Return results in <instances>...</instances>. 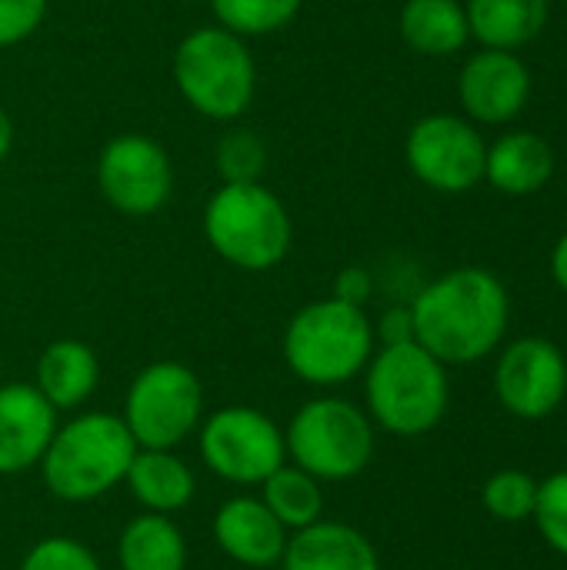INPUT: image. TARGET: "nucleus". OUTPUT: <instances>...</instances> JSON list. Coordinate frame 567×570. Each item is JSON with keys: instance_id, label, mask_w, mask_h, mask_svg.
<instances>
[{"instance_id": "ddd939ff", "label": "nucleus", "mask_w": 567, "mask_h": 570, "mask_svg": "<svg viewBox=\"0 0 567 570\" xmlns=\"http://www.w3.org/2000/svg\"><path fill=\"white\" fill-rule=\"evenodd\" d=\"M531 97V70L515 50L481 47L458 73V100L471 124H508Z\"/></svg>"}, {"instance_id": "2eb2a0df", "label": "nucleus", "mask_w": 567, "mask_h": 570, "mask_svg": "<svg viewBox=\"0 0 567 570\" xmlns=\"http://www.w3.org/2000/svg\"><path fill=\"white\" fill-rule=\"evenodd\" d=\"M214 541L234 564L251 570H267L281 564L287 548V528L267 511L254 494H237L224 501L214 514Z\"/></svg>"}, {"instance_id": "bb28decb", "label": "nucleus", "mask_w": 567, "mask_h": 570, "mask_svg": "<svg viewBox=\"0 0 567 570\" xmlns=\"http://www.w3.org/2000/svg\"><path fill=\"white\" fill-rule=\"evenodd\" d=\"M541 541L567 558V471H555L545 481H538V501L531 514Z\"/></svg>"}, {"instance_id": "1a4fd4ad", "label": "nucleus", "mask_w": 567, "mask_h": 570, "mask_svg": "<svg viewBox=\"0 0 567 570\" xmlns=\"http://www.w3.org/2000/svg\"><path fill=\"white\" fill-rule=\"evenodd\" d=\"M197 454L214 478L234 488H261L281 464H287L284 428L261 407L227 404L204 414L197 428Z\"/></svg>"}, {"instance_id": "6ab92c4d", "label": "nucleus", "mask_w": 567, "mask_h": 570, "mask_svg": "<svg viewBox=\"0 0 567 570\" xmlns=\"http://www.w3.org/2000/svg\"><path fill=\"white\" fill-rule=\"evenodd\" d=\"M124 488L130 498L147 511V514H167L174 518L194 501L197 478L190 464L177 451H160V448H137Z\"/></svg>"}, {"instance_id": "f257e3e1", "label": "nucleus", "mask_w": 567, "mask_h": 570, "mask_svg": "<svg viewBox=\"0 0 567 570\" xmlns=\"http://www.w3.org/2000/svg\"><path fill=\"white\" fill-rule=\"evenodd\" d=\"M414 341L444 367H468L491 357L511 324V297L488 267H454L434 277L408 304Z\"/></svg>"}, {"instance_id": "a211bd4d", "label": "nucleus", "mask_w": 567, "mask_h": 570, "mask_svg": "<svg viewBox=\"0 0 567 570\" xmlns=\"http://www.w3.org/2000/svg\"><path fill=\"white\" fill-rule=\"evenodd\" d=\"M551 177H555V150L541 134L511 130L501 134L495 144H488L485 180L495 190L508 197H528L545 190Z\"/></svg>"}, {"instance_id": "c85d7f7f", "label": "nucleus", "mask_w": 567, "mask_h": 570, "mask_svg": "<svg viewBox=\"0 0 567 570\" xmlns=\"http://www.w3.org/2000/svg\"><path fill=\"white\" fill-rule=\"evenodd\" d=\"M43 17H47V0H0V50L33 37Z\"/></svg>"}, {"instance_id": "a878e982", "label": "nucleus", "mask_w": 567, "mask_h": 570, "mask_svg": "<svg viewBox=\"0 0 567 570\" xmlns=\"http://www.w3.org/2000/svg\"><path fill=\"white\" fill-rule=\"evenodd\" d=\"M214 164L221 170V184L261 180L267 167V147L254 130H231L217 140Z\"/></svg>"}, {"instance_id": "aec40b11", "label": "nucleus", "mask_w": 567, "mask_h": 570, "mask_svg": "<svg viewBox=\"0 0 567 570\" xmlns=\"http://www.w3.org/2000/svg\"><path fill=\"white\" fill-rule=\"evenodd\" d=\"M465 13L481 47L518 50L548 27L551 0H465Z\"/></svg>"}, {"instance_id": "6e6552de", "label": "nucleus", "mask_w": 567, "mask_h": 570, "mask_svg": "<svg viewBox=\"0 0 567 570\" xmlns=\"http://www.w3.org/2000/svg\"><path fill=\"white\" fill-rule=\"evenodd\" d=\"M120 421L137 448L177 451L204 421L201 377L180 361H154L140 367L127 384Z\"/></svg>"}, {"instance_id": "473e14b6", "label": "nucleus", "mask_w": 567, "mask_h": 570, "mask_svg": "<svg viewBox=\"0 0 567 570\" xmlns=\"http://www.w3.org/2000/svg\"><path fill=\"white\" fill-rule=\"evenodd\" d=\"M10 150H13V120H10V114L0 107V164L10 157Z\"/></svg>"}, {"instance_id": "20e7f679", "label": "nucleus", "mask_w": 567, "mask_h": 570, "mask_svg": "<svg viewBox=\"0 0 567 570\" xmlns=\"http://www.w3.org/2000/svg\"><path fill=\"white\" fill-rule=\"evenodd\" d=\"M374 351L378 337L368 311L338 297L304 304L287 321L281 341L287 371L311 387H341L361 377Z\"/></svg>"}, {"instance_id": "b1692460", "label": "nucleus", "mask_w": 567, "mask_h": 570, "mask_svg": "<svg viewBox=\"0 0 567 570\" xmlns=\"http://www.w3.org/2000/svg\"><path fill=\"white\" fill-rule=\"evenodd\" d=\"M217 27L237 37H267L291 27L304 7V0H207Z\"/></svg>"}, {"instance_id": "393cba45", "label": "nucleus", "mask_w": 567, "mask_h": 570, "mask_svg": "<svg viewBox=\"0 0 567 570\" xmlns=\"http://www.w3.org/2000/svg\"><path fill=\"white\" fill-rule=\"evenodd\" d=\"M538 501V481L518 468H505L491 474L481 488V504L485 511L501 521V524H521L531 521Z\"/></svg>"}, {"instance_id": "f8f14e48", "label": "nucleus", "mask_w": 567, "mask_h": 570, "mask_svg": "<svg viewBox=\"0 0 567 570\" xmlns=\"http://www.w3.org/2000/svg\"><path fill=\"white\" fill-rule=\"evenodd\" d=\"M495 397L518 421H545L567 397V357L548 337H518L495 364Z\"/></svg>"}, {"instance_id": "7c9ffc66", "label": "nucleus", "mask_w": 567, "mask_h": 570, "mask_svg": "<svg viewBox=\"0 0 567 570\" xmlns=\"http://www.w3.org/2000/svg\"><path fill=\"white\" fill-rule=\"evenodd\" d=\"M374 337H378V347H391V344H408L414 341V317H411V307L408 304H398V307H388L378 324H374Z\"/></svg>"}, {"instance_id": "7ed1b4c3", "label": "nucleus", "mask_w": 567, "mask_h": 570, "mask_svg": "<svg viewBox=\"0 0 567 570\" xmlns=\"http://www.w3.org/2000/svg\"><path fill=\"white\" fill-rule=\"evenodd\" d=\"M451 404L448 367L418 341L378 347L364 367V411L394 438L431 434Z\"/></svg>"}, {"instance_id": "f3484780", "label": "nucleus", "mask_w": 567, "mask_h": 570, "mask_svg": "<svg viewBox=\"0 0 567 570\" xmlns=\"http://www.w3.org/2000/svg\"><path fill=\"white\" fill-rule=\"evenodd\" d=\"M97 384H100V361L90 344L77 337H57L40 351L33 367V387L57 414L80 411L94 397Z\"/></svg>"}, {"instance_id": "412c9836", "label": "nucleus", "mask_w": 567, "mask_h": 570, "mask_svg": "<svg viewBox=\"0 0 567 570\" xmlns=\"http://www.w3.org/2000/svg\"><path fill=\"white\" fill-rule=\"evenodd\" d=\"M398 30L401 40L421 57H451L471 40L461 0H404Z\"/></svg>"}, {"instance_id": "4be33fe9", "label": "nucleus", "mask_w": 567, "mask_h": 570, "mask_svg": "<svg viewBox=\"0 0 567 570\" xmlns=\"http://www.w3.org/2000/svg\"><path fill=\"white\" fill-rule=\"evenodd\" d=\"M184 531L167 514L140 511L130 518L117 538V568L120 570H187Z\"/></svg>"}, {"instance_id": "cd10ccee", "label": "nucleus", "mask_w": 567, "mask_h": 570, "mask_svg": "<svg viewBox=\"0 0 567 570\" xmlns=\"http://www.w3.org/2000/svg\"><path fill=\"white\" fill-rule=\"evenodd\" d=\"M17 570H104V564L84 541L67 534H50L27 548Z\"/></svg>"}, {"instance_id": "f704fd0d", "label": "nucleus", "mask_w": 567, "mask_h": 570, "mask_svg": "<svg viewBox=\"0 0 567 570\" xmlns=\"http://www.w3.org/2000/svg\"><path fill=\"white\" fill-rule=\"evenodd\" d=\"M184 3H194V0H184Z\"/></svg>"}, {"instance_id": "0eeeda50", "label": "nucleus", "mask_w": 567, "mask_h": 570, "mask_svg": "<svg viewBox=\"0 0 567 570\" xmlns=\"http://www.w3.org/2000/svg\"><path fill=\"white\" fill-rule=\"evenodd\" d=\"M287 461L321 484L361 478L378 451V428L368 411L348 397L321 394L304 401L284 428Z\"/></svg>"}, {"instance_id": "9b49d317", "label": "nucleus", "mask_w": 567, "mask_h": 570, "mask_svg": "<svg viewBox=\"0 0 567 570\" xmlns=\"http://www.w3.org/2000/svg\"><path fill=\"white\" fill-rule=\"evenodd\" d=\"M488 144L468 117L428 114L404 137L411 174L438 194H468L485 180Z\"/></svg>"}, {"instance_id": "39448f33", "label": "nucleus", "mask_w": 567, "mask_h": 570, "mask_svg": "<svg viewBox=\"0 0 567 570\" xmlns=\"http://www.w3.org/2000/svg\"><path fill=\"white\" fill-rule=\"evenodd\" d=\"M201 227L211 250L247 274L274 271L294 244V220L284 200L261 180L221 184L204 204Z\"/></svg>"}, {"instance_id": "f03ea898", "label": "nucleus", "mask_w": 567, "mask_h": 570, "mask_svg": "<svg viewBox=\"0 0 567 570\" xmlns=\"http://www.w3.org/2000/svg\"><path fill=\"white\" fill-rule=\"evenodd\" d=\"M137 454L120 414L84 411L57 424L37 471L47 488L63 504H94L124 484L127 468Z\"/></svg>"}, {"instance_id": "72a5a7b5", "label": "nucleus", "mask_w": 567, "mask_h": 570, "mask_svg": "<svg viewBox=\"0 0 567 570\" xmlns=\"http://www.w3.org/2000/svg\"><path fill=\"white\" fill-rule=\"evenodd\" d=\"M0 384H3V354H0Z\"/></svg>"}, {"instance_id": "9d476101", "label": "nucleus", "mask_w": 567, "mask_h": 570, "mask_svg": "<svg viewBox=\"0 0 567 570\" xmlns=\"http://www.w3.org/2000/svg\"><path fill=\"white\" fill-rule=\"evenodd\" d=\"M97 190L124 217H150L174 194V164L150 134H117L97 154Z\"/></svg>"}, {"instance_id": "4468645a", "label": "nucleus", "mask_w": 567, "mask_h": 570, "mask_svg": "<svg viewBox=\"0 0 567 570\" xmlns=\"http://www.w3.org/2000/svg\"><path fill=\"white\" fill-rule=\"evenodd\" d=\"M60 414L43 401L33 384H0V478H20L33 471L57 431Z\"/></svg>"}, {"instance_id": "423d86ee", "label": "nucleus", "mask_w": 567, "mask_h": 570, "mask_svg": "<svg viewBox=\"0 0 567 570\" xmlns=\"http://www.w3.org/2000/svg\"><path fill=\"white\" fill-rule=\"evenodd\" d=\"M174 83L184 104L217 124L241 120L257 94V63L244 37L197 27L174 50Z\"/></svg>"}, {"instance_id": "5701e85b", "label": "nucleus", "mask_w": 567, "mask_h": 570, "mask_svg": "<svg viewBox=\"0 0 567 570\" xmlns=\"http://www.w3.org/2000/svg\"><path fill=\"white\" fill-rule=\"evenodd\" d=\"M257 491H261L257 498L287 528V534L311 528L314 521L324 518V484L291 461L281 464Z\"/></svg>"}, {"instance_id": "dca6fc26", "label": "nucleus", "mask_w": 567, "mask_h": 570, "mask_svg": "<svg viewBox=\"0 0 567 570\" xmlns=\"http://www.w3.org/2000/svg\"><path fill=\"white\" fill-rule=\"evenodd\" d=\"M281 570H381L371 538L344 521H314L287 538Z\"/></svg>"}, {"instance_id": "2f4dec72", "label": "nucleus", "mask_w": 567, "mask_h": 570, "mask_svg": "<svg viewBox=\"0 0 567 570\" xmlns=\"http://www.w3.org/2000/svg\"><path fill=\"white\" fill-rule=\"evenodd\" d=\"M551 277H555V284L567 294V230L555 240V247H551Z\"/></svg>"}, {"instance_id": "c756f323", "label": "nucleus", "mask_w": 567, "mask_h": 570, "mask_svg": "<svg viewBox=\"0 0 567 570\" xmlns=\"http://www.w3.org/2000/svg\"><path fill=\"white\" fill-rule=\"evenodd\" d=\"M371 294H374V277H371L368 267H358L354 264V267H341L338 271L334 287H331V297H338V301H344L351 307H368Z\"/></svg>"}]
</instances>
